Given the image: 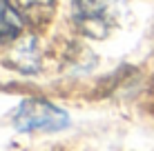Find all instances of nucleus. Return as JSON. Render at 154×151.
<instances>
[{"label":"nucleus","mask_w":154,"mask_h":151,"mask_svg":"<svg viewBox=\"0 0 154 151\" xmlns=\"http://www.w3.org/2000/svg\"><path fill=\"white\" fill-rule=\"evenodd\" d=\"M14 122L20 131H60L69 124V118L63 109L40 98H29L18 107Z\"/></svg>","instance_id":"1"},{"label":"nucleus","mask_w":154,"mask_h":151,"mask_svg":"<svg viewBox=\"0 0 154 151\" xmlns=\"http://www.w3.org/2000/svg\"><path fill=\"white\" fill-rule=\"evenodd\" d=\"M119 0H74V20L89 38H105L116 22Z\"/></svg>","instance_id":"2"},{"label":"nucleus","mask_w":154,"mask_h":151,"mask_svg":"<svg viewBox=\"0 0 154 151\" xmlns=\"http://www.w3.org/2000/svg\"><path fill=\"white\" fill-rule=\"evenodd\" d=\"M7 62L20 71H29V74L38 71L40 69V51H38V42H36L34 36L20 33L16 40H11Z\"/></svg>","instance_id":"3"},{"label":"nucleus","mask_w":154,"mask_h":151,"mask_svg":"<svg viewBox=\"0 0 154 151\" xmlns=\"http://www.w3.org/2000/svg\"><path fill=\"white\" fill-rule=\"evenodd\" d=\"M9 2L31 27H42L54 16V0H9Z\"/></svg>","instance_id":"4"},{"label":"nucleus","mask_w":154,"mask_h":151,"mask_svg":"<svg viewBox=\"0 0 154 151\" xmlns=\"http://www.w3.org/2000/svg\"><path fill=\"white\" fill-rule=\"evenodd\" d=\"M23 22L20 13L11 7L9 0H0V40L11 42L23 33Z\"/></svg>","instance_id":"5"}]
</instances>
